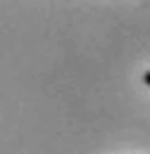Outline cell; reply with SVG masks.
<instances>
[{
	"mask_svg": "<svg viewBox=\"0 0 150 154\" xmlns=\"http://www.w3.org/2000/svg\"><path fill=\"white\" fill-rule=\"evenodd\" d=\"M143 83H145V85H150V69L143 74Z\"/></svg>",
	"mask_w": 150,
	"mask_h": 154,
	"instance_id": "1",
	"label": "cell"
}]
</instances>
